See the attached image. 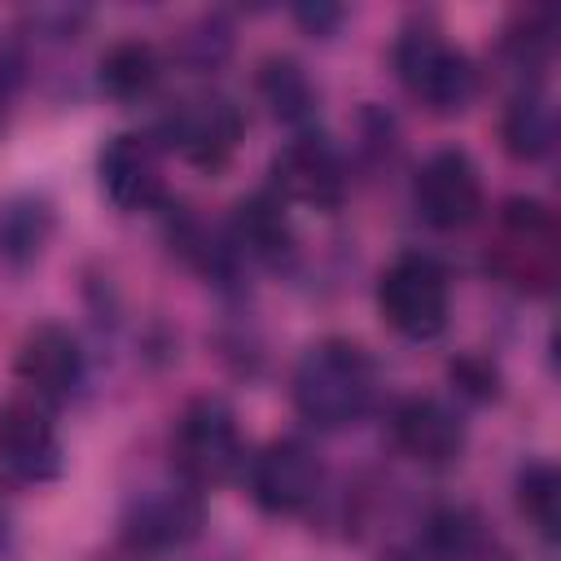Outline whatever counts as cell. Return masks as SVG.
I'll return each mask as SVG.
<instances>
[{"instance_id":"8992f818","label":"cell","mask_w":561,"mask_h":561,"mask_svg":"<svg viewBox=\"0 0 561 561\" xmlns=\"http://www.w3.org/2000/svg\"><path fill=\"white\" fill-rule=\"evenodd\" d=\"M241 136H245V118H241L237 101H228L224 92L184 96L158 123L162 149H171L180 162H188L197 171H224L232 162Z\"/></svg>"},{"instance_id":"5b68a950","label":"cell","mask_w":561,"mask_h":561,"mask_svg":"<svg viewBox=\"0 0 561 561\" xmlns=\"http://www.w3.org/2000/svg\"><path fill=\"white\" fill-rule=\"evenodd\" d=\"M377 311L399 337H412V342L438 337L451 316V285L443 263L416 250L386 263L377 276Z\"/></svg>"},{"instance_id":"6da1fadb","label":"cell","mask_w":561,"mask_h":561,"mask_svg":"<svg viewBox=\"0 0 561 561\" xmlns=\"http://www.w3.org/2000/svg\"><path fill=\"white\" fill-rule=\"evenodd\" d=\"M377 394V373L364 346L346 337L316 342L294 368V408L316 430L355 425Z\"/></svg>"},{"instance_id":"7402d4cb","label":"cell","mask_w":561,"mask_h":561,"mask_svg":"<svg viewBox=\"0 0 561 561\" xmlns=\"http://www.w3.org/2000/svg\"><path fill=\"white\" fill-rule=\"evenodd\" d=\"M294 18H298L311 35H324V31L342 18V9H329V4H316V9H311V4H302V9H294Z\"/></svg>"},{"instance_id":"7c38bea8","label":"cell","mask_w":561,"mask_h":561,"mask_svg":"<svg viewBox=\"0 0 561 561\" xmlns=\"http://www.w3.org/2000/svg\"><path fill=\"white\" fill-rule=\"evenodd\" d=\"M13 373H18V386L26 399L44 403L48 412L61 408L79 381H83V351H79V337L66 329V324H35L22 346H18V359H13Z\"/></svg>"},{"instance_id":"ba28073f","label":"cell","mask_w":561,"mask_h":561,"mask_svg":"<svg viewBox=\"0 0 561 561\" xmlns=\"http://www.w3.org/2000/svg\"><path fill=\"white\" fill-rule=\"evenodd\" d=\"M61 473V443L44 403L13 394L0 403V478L13 486H39Z\"/></svg>"},{"instance_id":"e0dca14e","label":"cell","mask_w":561,"mask_h":561,"mask_svg":"<svg viewBox=\"0 0 561 561\" xmlns=\"http://www.w3.org/2000/svg\"><path fill=\"white\" fill-rule=\"evenodd\" d=\"M48 237H53V206L44 197L26 193L0 206V263L4 267L35 263Z\"/></svg>"},{"instance_id":"52a82bcc","label":"cell","mask_w":561,"mask_h":561,"mask_svg":"<svg viewBox=\"0 0 561 561\" xmlns=\"http://www.w3.org/2000/svg\"><path fill=\"white\" fill-rule=\"evenodd\" d=\"M206 504L184 478L140 486L123 508V539L131 552H171L202 535Z\"/></svg>"},{"instance_id":"4fadbf2b","label":"cell","mask_w":561,"mask_h":561,"mask_svg":"<svg viewBox=\"0 0 561 561\" xmlns=\"http://www.w3.org/2000/svg\"><path fill=\"white\" fill-rule=\"evenodd\" d=\"M101 193L118 210H158L167 202V180H162V158L149 136H114L101 158H96Z\"/></svg>"},{"instance_id":"2e32d148","label":"cell","mask_w":561,"mask_h":561,"mask_svg":"<svg viewBox=\"0 0 561 561\" xmlns=\"http://www.w3.org/2000/svg\"><path fill=\"white\" fill-rule=\"evenodd\" d=\"M96 79H101V92L131 105V101H145L158 79H162V57L153 44L145 39H118L105 48L101 66H96Z\"/></svg>"},{"instance_id":"5bb4252c","label":"cell","mask_w":561,"mask_h":561,"mask_svg":"<svg viewBox=\"0 0 561 561\" xmlns=\"http://www.w3.org/2000/svg\"><path fill=\"white\" fill-rule=\"evenodd\" d=\"M390 434H394V447L403 456H412L416 465H430V469L456 465L460 451H465V421H460V412L447 408L443 399H430V394L403 399L390 412Z\"/></svg>"},{"instance_id":"d6986e66","label":"cell","mask_w":561,"mask_h":561,"mask_svg":"<svg viewBox=\"0 0 561 561\" xmlns=\"http://www.w3.org/2000/svg\"><path fill=\"white\" fill-rule=\"evenodd\" d=\"M259 92L272 105V114L289 127H302L316 118V88L294 57H267L259 66Z\"/></svg>"},{"instance_id":"3957f363","label":"cell","mask_w":561,"mask_h":561,"mask_svg":"<svg viewBox=\"0 0 561 561\" xmlns=\"http://www.w3.org/2000/svg\"><path fill=\"white\" fill-rule=\"evenodd\" d=\"M241 465H245V443H241L232 408L215 394L193 399L180 412L175 430H171V469H175V478H184L197 491H210V486L232 482L241 473Z\"/></svg>"},{"instance_id":"ffe728a7","label":"cell","mask_w":561,"mask_h":561,"mask_svg":"<svg viewBox=\"0 0 561 561\" xmlns=\"http://www.w3.org/2000/svg\"><path fill=\"white\" fill-rule=\"evenodd\" d=\"M517 508L548 543L557 539V530H561V473L548 460H535L517 473Z\"/></svg>"},{"instance_id":"ac0fdd59","label":"cell","mask_w":561,"mask_h":561,"mask_svg":"<svg viewBox=\"0 0 561 561\" xmlns=\"http://www.w3.org/2000/svg\"><path fill=\"white\" fill-rule=\"evenodd\" d=\"M504 149L522 162H535L552 149L557 140V114H552V101L539 92V88H526L508 101L504 110Z\"/></svg>"},{"instance_id":"277c9868","label":"cell","mask_w":561,"mask_h":561,"mask_svg":"<svg viewBox=\"0 0 561 561\" xmlns=\"http://www.w3.org/2000/svg\"><path fill=\"white\" fill-rule=\"evenodd\" d=\"M557 254H561V232L552 210L535 197L504 202L495 219V241L486 254L495 276H504L522 294H543L557 280Z\"/></svg>"},{"instance_id":"44dd1931","label":"cell","mask_w":561,"mask_h":561,"mask_svg":"<svg viewBox=\"0 0 561 561\" xmlns=\"http://www.w3.org/2000/svg\"><path fill=\"white\" fill-rule=\"evenodd\" d=\"M451 381L465 394H473V399H491L495 394V368L482 364V359H473V355H465V359L451 364Z\"/></svg>"},{"instance_id":"30bf717a","label":"cell","mask_w":561,"mask_h":561,"mask_svg":"<svg viewBox=\"0 0 561 561\" xmlns=\"http://www.w3.org/2000/svg\"><path fill=\"white\" fill-rule=\"evenodd\" d=\"M324 482L320 456L302 438H272L250 460V495L272 517H294L316 504Z\"/></svg>"},{"instance_id":"9c48e42d","label":"cell","mask_w":561,"mask_h":561,"mask_svg":"<svg viewBox=\"0 0 561 561\" xmlns=\"http://www.w3.org/2000/svg\"><path fill=\"white\" fill-rule=\"evenodd\" d=\"M412 202H416L421 219L438 232L469 228L486 202L478 162L465 149H438L434 158L421 162L416 184H412Z\"/></svg>"},{"instance_id":"9a60e30c","label":"cell","mask_w":561,"mask_h":561,"mask_svg":"<svg viewBox=\"0 0 561 561\" xmlns=\"http://www.w3.org/2000/svg\"><path fill=\"white\" fill-rule=\"evenodd\" d=\"M232 250L237 254H250L259 263H272V267H280L294 254V232H289V219H285V202L272 188L250 193V197L237 202V215H232Z\"/></svg>"},{"instance_id":"8fae6325","label":"cell","mask_w":561,"mask_h":561,"mask_svg":"<svg viewBox=\"0 0 561 561\" xmlns=\"http://www.w3.org/2000/svg\"><path fill=\"white\" fill-rule=\"evenodd\" d=\"M272 193L280 202H298V206H311V210H324V215L337 210L342 197H346L342 153L316 131L294 136L272 162Z\"/></svg>"},{"instance_id":"7a4b0ae2","label":"cell","mask_w":561,"mask_h":561,"mask_svg":"<svg viewBox=\"0 0 561 561\" xmlns=\"http://www.w3.org/2000/svg\"><path fill=\"white\" fill-rule=\"evenodd\" d=\"M390 61L403 92L430 114H460L478 92L473 61L434 26H408L394 39Z\"/></svg>"}]
</instances>
